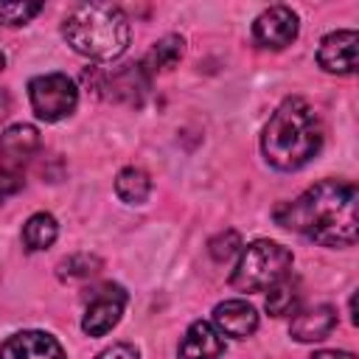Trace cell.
<instances>
[{
	"label": "cell",
	"mask_w": 359,
	"mask_h": 359,
	"mask_svg": "<svg viewBox=\"0 0 359 359\" xmlns=\"http://www.w3.org/2000/svg\"><path fill=\"white\" fill-rule=\"evenodd\" d=\"M65 42L98 62L118 59L129 45V20L118 6L109 3H81L62 22Z\"/></svg>",
	"instance_id": "3957f363"
},
{
	"label": "cell",
	"mask_w": 359,
	"mask_h": 359,
	"mask_svg": "<svg viewBox=\"0 0 359 359\" xmlns=\"http://www.w3.org/2000/svg\"><path fill=\"white\" fill-rule=\"evenodd\" d=\"M297 14L289 6H272L266 11H261L252 22V39L258 48H269V50H280L286 45L294 42L297 36Z\"/></svg>",
	"instance_id": "52a82bcc"
},
{
	"label": "cell",
	"mask_w": 359,
	"mask_h": 359,
	"mask_svg": "<svg viewBox=\"0 0 359 359\" xmlns=\"http://www.w3.org/2000/svg\"><path fill=\"white\" fill-rule=\"evenodd\" d=\"M300 280L294 275H283L280 280H275L269 286V294H266V311L272 317H286V314H294L300 311Z\"/></svg>",
	"instance_id": "2e32d148"
},
{
	"label": "cell",
	"mask_w": 359,
	"mask_h": 359,
	"mask_svg": "<svg viewBox=\"0 0 359 359\" xmlns=\"http://www.w3.org/2000/svg\"><path fill=\"white\" fill-rule=\"evenodd\" d=\"M359 191L353 182L323 180L297 199L275 208V222L325 247H351L359 233Z\"/></svg>",
	"instance_id": "6da1fadb"
},
{
	"label": "cell",
	"mask_w": 359,
	"mask_h": 359,
	"mask_svg": "<svg viewBox=\"0 0 359 359\" xmlns=\"http://www.w3.org/2000/svg\"><path fill=\"white\" fill-rule=\"evenodd\" d=\"M213 328L233 339H247L258 328V311L247 300H224L213 309Z\"/></svg>",
	"instance_id": "30bf717a"
},
{
	"label": "cell",
	"mask_w": 359,
	"mask_h": 359,
	"mask_svg": "<svg viewBox=\"0 0 359 359\" xmlns=\"http://www.w3.org/2000/svg\"><path fill=\"white\" fill-rule=\"evenodd\" d=\"M42 11V3H28V0H3L0 3V22L6 25H25L31 17Z\"/></svg>",
	"instance_id": "ffe728a7"
},
{
	"label": "cell",
	"mask_w": 359,
	"mask_h": 359,
	"mask_svg": "<svg viewBox=\"0 0 359 359\" xmlns=\"http://www.w3.org/2000/svg\"><path fill=\"white\" fill-rule=\"evenodd\" d=\"M20 188H22V177H20V171H11V168L0 165V202L8 199L11 194H17Z\"/></svg>",
	"instance_id": "7402d4cb"
},
{
	"label": "cell",
	"mask_w": 359,
	"mask_h": 359,
	"mask_svg": "<svg viewBox=\"0 0 359 359\" xmlns=\"http://www.w3.org/2000/svg\"><path fill=\"white\" fill-rule=\"evenodd\" d=\"M356 45H359V34L345 28V31H331L323 36L320 50H317V62L325 73H337V76H351L356 70Z\"/></svg>",
	"instance_id": "ba28073f"
},
{
	"label": "cell",
	"mask_w": 359,
	"mask_h": 359,
	"mask_svg": "<svg viewBox=\"0 0 359 359\" xmlns=\"http://www.w3.org/2000/svg\"><path fill=\"white\" fill-rule=\"evenodd\" d=\"M6 67V56H3V50H0V70Z\"/></svg>",
	"instance_id": "484cf974"
},
{
	"label": "cell",
	"mask_w": 359,
	"mask_h": 359,
	"mask_svg": "<svg viewBox=\"0 0 359 359\" xmlns=\"http://www.w3.org/2000/svg\"><path fill=\"white\" fill-rule=\"evenodd\" d=\"M224 353V339L222 334L205 323V320H196L191 323V328L185 331L182 342H180V351H177V359H216Z\"/></svg>",
	"instance_id": "4fadbf2b"
},
{
	"label": "cell",
	"mask_w": 359,
	"mask_h": 359,
	"mask_svg": "<svg viewBox=\"0 0 359 359\" xmlns=\"http://www.w3.org/2000/svg\"><path fill=\"white\" fill-rule=\"evenodd\" d=\"M292 269V252L269 238H258L241 250V258L230 275L236 292H264Z\"/></svg>",
	"instance_id": "277c9868"
},
{
	"label": "cell",
	"mask_w": 359,
	"mask_h": 359,
	"mask_svg": "<svg viewBox=\"0 0 359 359\" xmlns=\"http://www.w3.org/2000/svg\"><path fill=\"white\" fill-rule=\"evenodd\" d=\"M137 356H140V353H137L135 345H129V342H115V345L104 348L95 359H137Z\"/></svg>",
	"instance_id": "603a6c76"
},
{
	"label": "cell",
	"mask_w": 359,
	"mask_h": 359,
	"mask_svg": "<svg viewBox=\"0 0 359 359\" xmlns=\"http://www.w3.org/2000/svg\"><path fill=\"white\" fill-rule=\"evenodd\" d=\"M39 149V132L31 123H14L0 135V157L3 165L17 171L20 165H25Z\"/></svg>",
	"instance_id": "8fae6325"
},
{
	"label": "cell",
	"mask_w": 359,
	"mask_h": 359,
	"mask_svg": "<svg viewBox=\"0 0 359 359\" xmlns=\"http://www.w3.org/2000/svg\"><path fill=\"white\" fill-rule=\"evenodd\" d=\"M0 359H67V353L45 331H17L0 345Z\"/></svg>",
	"instance_id": "9c48e42d"
},
{
	"label": "cell",
	"mask_w": 359,
	"mask_h": 359,
	"mask_svg": "<svg viewBox=\"0 0 359 359\" xmlns=\"http://www.w3.org/2000/svg\"><path fill=\"white\" fill-rule=\"evenodd\" d=\"M98 90H107L104 93L107 98L126 101V104H140L143 93L149 90V76L140 65H123L121 70L107 76L104 84H98Z\"/></svg>",
	"instance_id": "5bb4252c"
},
{
	"label": "cell",
	"mask_w": 359,
	"mask_h": 359,
	"mask_svg": "<svg viewBox=\"0 0 359 359\" xmlns=\"http://www.w3.org/2000/svg\"><path fill=\"white\" fill-rule=\"evenodd\" d=\"M334 328H337V311H334L331 306L320 303V306L294 311L292 325H289V334H292V339H297V342H320V339H325Z\"/></svg>",
	"instance_id": "7c38bea8"
},
{
	"label": "cell",
	"mask_w": 359,
	"mask_h": 359,
	"mask_svg": "<svg viewBox=\"0 0 359 359\" xmlns=\"http://www.w3.org/2000/svg\"><path fill=\"white\" fill-rule=\"evenodd\" d=\"M56 233H59V224L50 213H34L25 224H22V244L36 252V250H45L56 241Z\"/></svg>",
	"instance_id": "ac0fdd59"
},
{
	"label": "cell",
	"mask_w": 359,
	"mask_h": 359,
	"mask_svg": "<svg viewBox=\"0 0 359 359\" xmlns=\"http://www.w3.org/2000/svg\"><path fill=\"white\" fill-rule=\"evenodd\" d=\"M8 112H11V98H8L6 90H0V121H3Z\"/></svg>",
	"instance_id": "d4e9b609"
},
{
	"label": "cell",
	"mask_w": 359,
	"mask_h": 359,
	"mask_svg": "<svg viewBox=\"0 0 359 359\" xmlns=\"http://www.w3.org/2000/svg\"><path fill=\"white\" fill-rule=\"evenodd\" d=\"M182 53H185V39L177 36V34H168V36H163L160 42L151 45V50L143 56L140 67H143L146 76L151 79L154 73H165V70H171V67L182 59Z\"/></svg>",
	"instance_id": "9a60e30c"
},
{
	"label": "cell",
	"mask_w": 359,
	"mask_h": 359,
	"mask_svg": "<svg viewBox=\"0 0 359 359\" xmlns=\"http://www.w3.org/2000/svg\"><path fill=\"white\" fill-rule=\"evenodd\" d=\"M123 306H126V292L121 286H115V283L98 286L87 300V309L81 317V331L90 337H104L107 331H112L118 325Z\"/></svg>",
	"instance_id": "8992f818"
},
{
	"label": "cell",
	"mask_w": 359,
	"mask_h": 359,
	"mask_svg": "<svg viewBox=\"0 0 359 359\" xmlns=\"http://www.w3.org/2000/svg\"><path fill=\"white\" fill-rule=\"evenodd\" d=\"M311 359H356V356L348 353V351H320V353H314Z\"/></svg>",
	"instance_id": "cb8c5ba5"
},
{
	"label": "cell",
	"mask_w": 359,
	"mask_h": 359,
	"mask_svg": "<svg viewBox=\"0 0 359 359\" xmlns=\"http://www.w3.org/2000/svg\"><path fill=\"white\" fill-rule=\"evenodd\" d=\"M28 98H31V109L39 121L56 123L76 109L79 87L67 73H45V76L31 79Z\"/></svg>",
	"instance_id": "5b68a950"
},
{
	"label": "cell",
	"mask_w": 359,
	"mask_h": 359,
	"mask_svg": "<svg viewBox=\"0 0 359 359\" xmlns=\"http://www.w3.org/2000/svg\"><path fill=\"white\" fill-rule=\"evenodd\" d=\"M115 194L126 205H143L149 199V194H151V180H149V174L143 168L126 165L115 177Z\"/></svg>",
	"instance_id": "e0dca14e"
},
{
	"label": "cell",
	"mask_w": 359,
	"mask_h": 359,
	"mask_svg": "<svg viewBox=\"0 0 359 359\" xmlns=\"http://www.w3.org/2000/svg\"><path fill=\"white\" fill-rule=\"evenodd\" d=\"M98 269H101V258L98 255L76 252V255H67L59 264V278L62 280H81V278H93Z\"/></svg>",
	"instance_id": "d6986e66"
},
{
	"label": "cell",
	"mask_w": 359,
	"mask_h": 359,
	"mask_svg": "<svg viewBox=\"0 0 359 359\" xmlns=\"http://www.w3.org/2000/svg\"><path fill=\"white\" fill-rule=\"evenodd\" d=\"M208 250H210V258H213V261L224 264V261H230V258L241 250V238H238L236 230H224V233H219V236L210 238Z\"/></svg>",
	"instance_id": "44dd1931"
},
{
	"label": "cell",
	"mask_w": 359,
	"mask_h": 359,
	"mask_svg": "<svg viewBox=\"0 0 359 359\" xmlns=\"http://www.w3.org/2000/svg\"><path fill=\"white\" fill-rule=\"evenodd\" d=\"M320 149H323V121L314 112V107L300 95L283 98L261 135L264 160L278 171H297Z\"/></svg>",
	"instance_id": "7a4b0ae2"
}]
</instances>
